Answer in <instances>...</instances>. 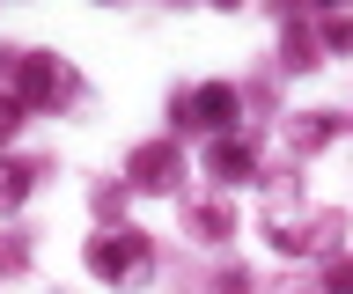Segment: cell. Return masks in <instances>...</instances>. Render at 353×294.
<instances>
[{
	"label": "cell",
	"mask_w": 353,
	"mask_h": 294,
	"mask_svg": "<svg viewBox=\"0 0 353 294\" xmlns=\"http://www.w3.org/2000/svg\"><path fill=\"white\" fill-rule=\"evenodd\" d=\"M15 125H22V103H15V96H0V140L15 133Z\"/></svg>",
	"instance_id": "cell-7"
},
{
	"label": "cell",
	"mask_w": 353,
	"mask_h": 294,
	"mask_svg": "<svg viewBox=\"0 0 353 294\" xmlns=\"http://www.w3.org/2000/svg\"><path fill=\"white\" fill-rule=\"evenodd\" d=\"M324 294H353V265H331V280H324Z\"/></svg>",
	"instance_id": "cell-8"
},
{
	"label": "cell",
	"mask_w": 353,
	"mask_h": 294,
	"mask_svg": "<svg viewBox=\"0 0 353 294\" xmlns=\"http://www.w3.org/2000/svg\"><path fill=\"white\" fill-rule=\"evenodd\" d=\"M59 89H66L59 59H22V89H15V103H44V96H59Z\"/></svg>",
	"instance_id": "cell-3"
},
{
	"label": "cell",
	"mask_w": 353,
	"mask_h": 294,
	"mask_svg": "<svg viewBox=\"0 0 353 294\" xmlns=\"http://www.w3.org/2000/svg\"><path fill=\"white\" fill-rule=\"evenodd\" d=\"M22 191H30V169H8L0 162V206H22Z\"/></svg>",
	"instance_id": "cell-6"
},
{
	"label": "cell",
	"mask_w": 353,
	"mask_h": 294,
	"mask_svg": "<svg viewBox=\"0 0 353 294\" xmlns=\"http://www.w3.org/2000/svg\"><path fill=\"white\" fill-rule=\"evenodd\" d=\"M236 111H243V96L228 89V81H214V89L184 96V111H176V118H192V125H236Z\"/></svg>",
	"instance_id": "cell-2"
},
{
	"label": "cell",
	"mask_w": 353,
	"mask_h": 294,
	"mask_svg": "<svg viewBox=\"0 0 353 294\" xmlns=\"http://www.w3.org/2000/svg\"><path fill=\"white\" fill-rule=\"evenodd\" d=\"M206 169H214L221 184H250V169H258V162H250V147H243V140H214V147H206Z\"/></svg>",
	"instance_id": "cell-4"
},
{
	"label": "cell",
	"mask_w": 353,
	"mask_h": 294,
	"mask_svg": "<svg viewBox=\"0 0 353 294\" xmlns=\"http://www.w3.org/2000/svg\"><path fill=\"white\" fill-rule=\"evenodd\" d=\"M140 265H148V243L140 235H96L88 243V272L96 280H132Z\"/></svg>",
	"instance_id": "cell-1"
},
{
	"label": "cell",
	"mask_w": 353,
	"mask_h": 294,
	"mask_svg": "<svg viewBox=\"0 0 353 294\" xmlns=\"http://www.w3.org/2000/svg\"><path fill=\"white\" fill-rule=\"evenodd\" d=\"M170 147H140V155H132V177H140V184H170Z\"/></svg>",
	"instance_id": "cell-5"
}]
</instances>
